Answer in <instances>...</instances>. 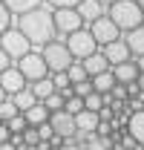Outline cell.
Listing matches in <instances>:
<instances>
[{"label":"cell","instance_id":"7c38bea8","mask_svg":"<svg viewBox=\"0 0 144 150\" xmlns=\"http://www.w3.org/2000/svg\"><path fill=\"white\" fill-rule=\"evenodd\" d=\"M75 9H78V15H81V20H84V23H92V20H98L104 12H107L98 0H81Z\"/></svg>","mask_w":144,"mask_h":150},{"label":"cell","instance_id":"603a6c76","mask_svg":"<svg viewBox=\"0 0 144 150\" xmlns=\"http://www.w3.org/2000/svg\"><path fill=\"white\" fill-rule=\"evenodd\" d=\"M66 78H69V87L72 84H81V81H90V75H87V69H84L81 61H72L69 67H66Z\"/></svg>","mask_w":144,"mask_h":150},{"label":"cell","instance_id":"60d3db41","mask_svg":"<svg viewBox=\"0 0 144 150\" xmlns=\"http://www.w3.org/2000/svg\"><path fill=\"white\" fill-rule=\"evenodd\" d=\"M6 98H9V95L3 93V87H0V101H6Z\"/></svg>","mask_w":144,"mask_h":150},{"label":"cell","instance_id":"f546056e","mask_svg":"<svg viewBox=\"0 0 144 150\" xmlns=\"http://www.w3.org/2000/svg\"><path fill=\"white\" fill-rule=\"evenodd\" d=\"M35 130H37V139H40V142H49V139L55 136V130H52V124H49V121H43V124H37Z\"/></svg>","mask_w":144,"mask_h":150},{"label":"cell","instance_id":"9c48e42d","mask_svg":"<svg viewBox=\"0 0 144 150\" xmlns=\"http://www.w3.org/2000/svg\"><path fill=\"white\" fill-rule=\"evenodd\" d=\"M101 55L107 58L109 69L118 67V64H124V61H133V52H130V46L124 43V38H118V40H112L107 46H101Z\"/></svg>","mask_w":144,"mask_h":150},{"label":"cell","instance_id":"44dd1931","mask_svg":"<svg viewBox=\"0 0 144 150\" xmlns=\"http://www.w3.org/2000/svg\"><path fill=\"white\" fill-rule=\"evenodd\" d=\"M29 90H32V95H35L37 101H43L46 95L55 93V84H52V78H40V81H32L29 84Z\"/></svg>","mask_w":144,"mask_h":150},{"label":"cell","instance_id":"484cf974","mask_svg":"<svg viewBox=\"0 0 144 150\" xmlns=\"http://www.w3.org/2000/svg\"><path fill=\"white\" fill-rule=\"evenodd\" d=\"M81 110H84V98H81V95H69V98L64 101V112H69V115H78Z\"/></svg>","mask_w":144,"mask_h":150},{"label":"cell","instance_id":"1f68e13d","mask_svg":"<svg viewBox=\"0 0 144 150\" xmlns=\"http://www.w3.org/2000/svg\"><path fill=\"white\" fill-rule=\"evenodd\" d=\"M109 98H112V101H127V87L115 81V84H112V90H109Z\"/></svg>","mask_w":144,"mask_h":150},{"label":"cell","instance_id":"d590c367","mask_svg":"<svg viewBox=\"0 0 144 150\" xmlns=\"http://www.w3.org/2000/svg\"><path fill=\"white\" fill-rule=\"evenodd\" d=\"M112 118H115V112L109 110V107H101L98 110V121H112Z\"/></svg>","mask_w":144,"mask_h":150},{"label":"cell","instance_id":"7bdbcfd3","mask_svg":"<svg viewBox=\"0 0 144 150\" xmlns=\"http://www.w3.org/2000/svg\"><path fill=\"white\" fill-rule=\"evenodd\" d=\"M136 3H138V9H141V12H144V0H136Z\"/></svg>","mask_w":144,"mask_h":150},{"label":"cell","instance_id":"ba28073f","mask_svg":"<svg viewBox=\"0 0 144 150\" xmlns=\"http://www.w3.org/2000/svg\"><path fill=\"white\" fill-rule=\"evenodd\" d=\"M90 35L95 38V43H98V49H101V46H107V43H112V40H118L121 32H118V26H115L107 15H101L98 20L90 23Z\"/></svg>","mask_w":144,"mask_h":150},{"label":"cell","instance_id":"e0dca14e","mask_svg":"<svg viewBox=\"0 0 144 150\" xmlns=\"http://www.w3.org/2000/svg\"><path fill=\"white\" fill-rule=\"evenodd\" d=\"M95 127H98V115L95 112L81 110L75 115V133H95Z\"/></svg>","mask_w":144,"mask_h":150},{"label":"cell","instance_id":"74e56055","mask_svg":"<svg viewBox=\"0 0 144 150\" xmlns=\"http://www.w3.org/2000/svg\"><path fill=\"white\" fill-rule=\"evenodd\" d=\"M9 136H12L9 127H6V124H0V144H3V142H9Z\"/></svg>","mask_w":144,"mask_h":150},{"label":"cell","instance_id":"4dcf8cb0","mask_svg":"<svg viewBox=\"0 0 144 150\" xmlns=\"http://www.w3.org/2000/svg\"><path fill=\"white\" fill-rule=\"evenodd\" d=\"M72 93H75V95H81V98H87L90 93H95V90H92V81H81V84H72Z\"/></svg>","mask_w":144,"mask_h":150},{"label":"cell","instance_id":"f1b7e54d","mask_svg":"<svg viewBox=\"0 0 144 150\" xmlns=\"http://www.w3.org/2000/svg\"><path fill=\"white\" fill-rule=\"evenodd\" d=\"M20 136H23V144H26V147H32V150H35V144L40 142V139H37V130H35V127H26V130L20 133Z\"/></svg>","mask_w":144,"mask_h":150},{"label":"cell","instance_id":"52a82bcc","mask_svg":"<svg viewBox=\"0 0 144 150\" xmlns=\"http://www.w3.org/2000/svg\"><path fill=\"white\" fill-rule=\"evenodd\" d=\"M18 72L26 78V84L40 81V78H49V69H46V64H43L40 52H29V55H23L18 61Z\"/></svg>","mask_w":144,"mask_h":150},{"label":"cell","instance_id":"8fae6325","mask_svg":"<svg viewBox=\"0 0 144 150\" xmlns=\"http://www.w3.org/2000/svg\"><path fill=\"white\" fill-rule=\"evenodd\" d=\"M0 87H3L6 95H15V93H20V90H26V78L18 72V67H9V69L0 72Z\"/></svg>","mask_w":144,"mask_h":150},{"label":"cell","instance_id":"83f0119b","mask_svg":"<svg viewBox=\"0 0 144 150\" xmlns=\"http://www.w3.org/2000/svg\"><path fill=\"white\" fill-rule=\"evenodd\" d=\"M12 115H18V107L12 104V98H6V101H0V121L6 124Z\"/></svg>","mask_w":144,"mask_h":150},{"label":"cell","instance_id":"4316f807","mask_svg":"<svg viewBox=\"0 0 144 150\" xmlns=\"http://www.w3.org/2000/svg\"><path fill=\"white\" fill-rule=\"evenodd\" d=\"M6 127H9V133H23L29 124H26V118H23V112H18V115H12L9 121H6Z\"/></svg>","mask_w":144,"mask_h":150},{"label":"cell","instance_id":"ee69618b","mask_svg":"<svg viewBox=\"0 0 144 150\" xmlns=\"http://www.w3.org/2000/svg\"><path fill=\"white\" fill-rule=\"evenodd\" d=\"M0 124H3V121H0Z\"/></svg>","mask_w":144,"mask_h":150},{"label":"cell","instance_id":"f35d334b","mask_svg":"<svg viewBox=\"0 0 144 150\" xmlns=\"http://www.w3.org/2000/svg\"><path fill=\"white\" fill-rule=\"evenodd\" d=\"M133 64H136L138 72H144V55H136V58H133Z\"/></svg>","mask_w":144,"mask_h":150},{"label":"cell","instance_id":"6da1fadb","mask_svg":"<svg viewBox=\"0 0 144 150\" xmlns=\"http://www.w3.org/2000/svg\"><path fill=\"white\" fill-rule=\"evenodd\" d=\"M18 32L26 35V40L32 46H46L49 40H55V23H52V9L37 6L26 15H18Z\"/></svg>","mask_w":144,"mask_h":150},{"label":"cell","instance_id":"5bb4252c","mask_svg":"<svg viewBox=\"0 0 144 150\" xmlns=\"http://www.w3.org/2000/svg\"><path fill=\"white\" fill-rule=\"evenodd\" d=\"M109 72H112V78H115L118 84H133V81L138 78V69H136V64H133V61H124V64L112 67Z\"/></svg>","mask_w":144,"mask_h":150},{"label":"cell","instance_id":"836d02e7","mask_svg":"<svg viewBox=\"0 0 144 150\" xmlns=\"http://www.w3.org/2000/svg\"><path fill=\"white\" fill-rule=\"evenodd\" d=\"M49 78H52L55 90H66V87H69V78H66V72H52Z\"/></svg>","mask_w":144,"mask_h":150},{"label":"cell","instance_id":"7a4b0ae2","mask_svg":"<svg viewBox=\"0 0 144 150\" xmlns=\"http://www.w3.org/2000/svg\"><path fill=\"white\" fill-rule=\"evenodd\" d=\"M107 18L118 26V32L124 35L130 29H136V26H141L144 23V12L138 9V3L136 0H115V3H109L107 6Z\"/></svg>","mask_w":144,"mask_h":150},{"label":"cell","instance_id":"8992f818","mask_svg":"<svg viewBox=\"0 0 144 150\" xmlns=\"http://www.w3.org/2000/svg\"><path fill=\"white\" fill-rule=\"evenodd\" d=\"M52 23H55V35H64V38L84 29V20L78 15V9H52Z\"/></svg>","mask_w":144,"mask_h":150},{"label":"cell","instance_id":"d4e9b609","mask_svg":"<svg viewBox=\"0 0 144 150\" xmlns=\"http://www.w3.org/2000/svg\"><path fill=\"white\" fill-rule=\"evenodd\" d=\"M101 107H107L101 93H90L87 98H84V110H90V112H95V115H98V110H101Z\"/></svg>","mask_w":144,"mask_h":150},{"label":"cell","instance_id":"cb8c5ba5","mask_svg":"<svg viewBox=\"0 0 144 150\" xmlns=\"http://www.w3.org/2000/svg\"><path fill=\"white\" fill-rule=\"evenodd\" d=\"M64 101H66V98H64V95L55 90V93H52V95H46L40 104H43V107H46L49 112H58V110H64Z\"/></svg>","mask_w":144,"mask_h":150},{"label":"cell","instance_id":"7402d4cb","mask_svg":"<svg viewBox=\"0 0 144 150\" xmlns=\"http://www.w3.org/2000/svg\"><path fill=\"white\" fill-rule=\"evenodd\" d=\"M90 81H92V90H95V93H101V95L109 93V90H112V84H115V78H112L109 69H107V72H101V75H92Z\"/></svg>","mask_w":144,"mask_h":150},{"label":"cell","instance_id":"5b68a950","mask_svg":"<svg viewBox=\"0 0 144 150\" xmlns=\"http://www.w3.org/2000/svg\"><path fill=\"white\" fill-rule=\"evenodd\" d=\"M0 46H3V52L12 58V61H20L23 55L32 52V43L26 40V35H20L18 29H6L0 35Z\"/></svg>","mask_w":144,"mask_h":150},{"label":"cell","instance_id":"9a60e30c","mask_svg":"<svg viewBox=\"0 0 144 150\" xmlns=\"http://www.w3.org/2000/svg\"><path fill=\"white\" fill-rule=\"evenodd\" d=\"M81 64H84V69H87V75H101V72H107L109 69V64H107V58L101 55V49H98V52H92L90 58H84V61H81Z\"/></svg>","mask_w":144,"mask_h":150},{"label":"cell","instance_id":"d6a6232c","mask_svg":"<svg viewBox=\"0 0 144 150\" xmlns=\"http://www.w3.org/2000/svg\"><path fill=\"white\" fill-rule=\"evenodd\" d=\"M6 29H12V15H9V9L0 3V35H3Z\"/></svg>","mask_w":144,"mask_h":150},{"label":"cell","instance_id":"ffe728a7","mask_svg":"<svg viewBox=\"0 0 144 150\" xmlns=\"http://www.w3.org/2000/svg\"><path fill=\"white\" fill-rule=\"evenodd\" d=\"M12 98V104L18 107V112H26L32 104H37V98L32 95V90H29V84H26V90H20V93H15V95H9Z\"/></svg>","mask_w":144,"mask_h":150},{"label":"cell","instance_id":"277c9868","mask_svg":"<svg viewBox=\"0 0 144 150\" xmlns=\"http://www.w3.org/2000/svg\"><path fill=\"white\" fill-rule=\"evenodd\" d=\"M64 46L69 49L72 61H84V58H90L92 52H98V43H95V38L90 35V29H78V32L66 35Z\"/></svg>","mask_w":144,"mask_h":150},{"label":"cell","instance_id":"ac0fdd59","mask_svg":"<svg viewBox=\"0 0 144 150\" xmlns=\"http://www.w3.org/2000/svg\"><path fill=\"white\" fill-rule=\"evenodd\" d=\"M0 3L9 9V15H26L37 6H43V0H0Z\"/></svg>","mask_w":144,"mask_h":150},{"label":"cell","instance_id":"b9f144b4","mask_svg":"<svg viewBox=\"0 0 144 150\" xmlns=\"http://www.w3.org/2000/svg\"><path fill=\"white\" fill-rule=\"evenodd\" d=\"M98 3H101V6H109V3H115V0H98Z\"/></svg>","mask_w":144,"mask_h":150},{"label":"cell","instance_id":"3957f363","mask_svg":"<svg viewBox=\"0 0 144 150\" xmlns=\"http://www.w3.org/2000/svg\"><path fill=\"white\" fill-rule=\"evenodd\" d=\"M40 58H43L49 75H52V72H66V67L72 64L69 49H66L64 43H58V40H49L46 46H40Z\"/></svg>","mask_w":144,"mask_h":150},{"label":"cell","instance_id":"8d00e7d4","mask_svg":"<svg viewBox=\"0 0 144 150\" xmlns=\"http://www.w3.org/2000/svg\"><path fill=\"white\" fill-rule=\"evenodd\" d=\"M9 67H12V58L6 55V52H3V46H0V72H3V69H9Z\"/></svg>","mask_w":144,"mask_h":150},{"label":"cell","instance_id":"ab89813d","mask_svg":"<svg viewBox=\"0 0 144 150\" xmlns=\"http://www.w3.org/2000/svg\"><path fill=\"white\" fill-rule=\"evenodd\" d=\"M0 150H18V147H15L12 142H3V144H0Z\"/></svg>","mask_w":144,"mask_h":150},{"label":"cell","instance_id":"4fadbf2b","mask_svg":"<svg viewBox=\"0 0 144 150\" xmlns=\"http://www.w3.org/2000/svg\"><path fill=\"white\" fill-rule=\"evenodd\" d=\"M127 133L136 139L138 147H144V110L130 112V118H127Z\"/></svg>","mask_w":144,"mask_h":150},{"label":"cell","instance_id":"30bf717a","mask_svg":"<svg viewBox=\"0 0 144 150\" xmlns=\"http://www.w3.org/2000/svg\"><path fill=\"white\" fill-rule=\"evenodd\" d=\"M49 124H52L55 136H61V139H72L75 136V115H69L64 110L49 112Z\"/></svg>","mask_w":144,"mask_h":150},{"label":"cell","instance_id":"2e32d148","mask_svg":"<svg viewBox=\"0 0 144 150\" xmlns=\"http://www.w3.org/2000/svg\"><path fill=\"white\" fill-rule=\"evenodd\" d=\"M124 43L130 46L133 55H144V23L130 29V32H124Z\"/></svg>","mask_w":144,"mask_h":150},{"label":"cell","instance_id":"d6986e66","mask_svg":"<svg viewBox=\"0 0 144 150\" xmlns=\"http://www.w3.org/2000/svg\"><path fill=\"white\" fill-rule=\"evenodd\" d=\"M23 118H26V124L29 127H37V124H43V121H49V110L37 101V104H32L29 110L23 112Z\"/></svg>","mask_w":144,"mask_h":150},{"label":"cell","instance_id":"e575fe53","mask_svg":"<svg viewBox=\"0 0 144 150\" xmlns=\"http://www.w3.org/2000/svg\"><path fill=\"white\" fill-rule=\"evenodd\" d=\"M46 3H49L52 9H75L81 0H46Z\"/></svg>","mask_w":144,"mask_h":150}]
</instances>
